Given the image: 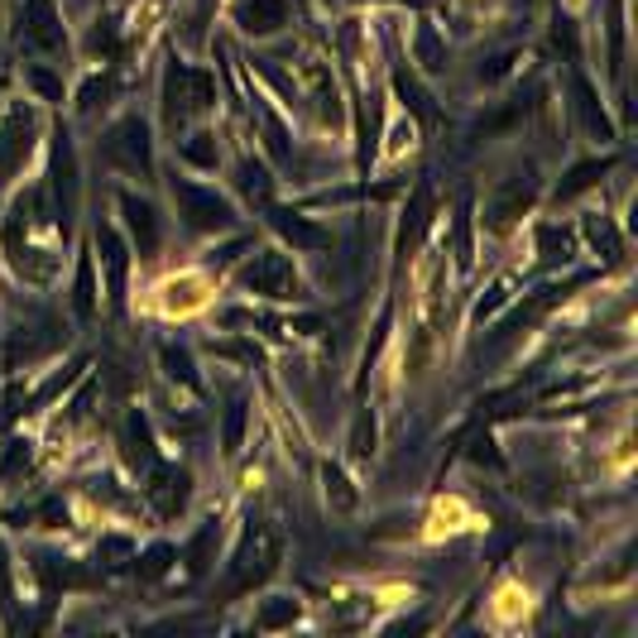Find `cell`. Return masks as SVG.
I'll return each mask as SVG.
<instances>
[{
	"label": "cell",
	"mask_w": 638,
	"mask_h": 638,
	"mask_svg": "<svg viewBox=\"0 0 638 638\" xmlns=\"http://www.w3.org/2000/svg\"><path fill=\"white\" fill-rule=\"evenodd\" d=\"M278 566V538L270 528H254L246 538V548H240L236 566H230V581H226V596H246L254 590Z\"/></svg>",
	"instance_id": "1"
},
{
	"label": "cell",
	"mask_w": 638,
	"mask_h": 638,
	"mask_svg": "<svg viewBox=\"0 0 638 638\" xmlns=\"http://www.w3.org/2000/svg\"><path fill=\"white\" fill-rule=\"evenodd\" d=\"M164 97H168V115H173V121H183L188 111L212 107V77H207V73H188V67L173 63L168 67V83H164Z\"/></svg>",
	"instance_id": "2"
},
{
	"label": "cell",
	"mask_w": 638,
	"mask_h": 638,
	"mask_svg": "<svg viewBox=\"0 0 638 638\" xmlns=\"http://www.w3.org/2000/svg\"><path fill=\"white\" fill-rule=\"evenodd\" d=\"M173 197L183 202V216H188L192 230H222V226H230V202H222L216 192L192 188V183H178Z\"/></svg>",
	"instance_id": "3"
},
{
	"label": "cell",
	"mask_w": 638,
	"mask_h": 638,
	"mask_svg": "<svg viewBox=\"0 0 638 638\" xmlns=\"http://www.w3.org/2000/svg\"><path fill=\"white\" fill-rule=\"evenodd\" d=\"M107 154L111 164H121L125 173H139V178H149V135L139 121H121L107 139Z\"/></svg>",
	"instance_id": "4"
},
{
	"label": "cell",
	"mask_w": 638,
	"mask_h": 638,
	"mask_svg": "<svg viewBox=\"0 0 638 638\" xmlns=\"http://www.w3.org/2000/svg\"><path fill=\"white\" fill-rule=\"evenodd\" d=\"M246 284L264 298H298V274L284 254H260L246 270Z\"/></svg>",
	"instance_id": "5"
},
{
	"label": "cell",
	"mask_w": 638,
	"mask_h": 638,
	"mask_svg": "<svg viewBox=\"0 0 638 638\" xmlns=\"http://www.w3.org/2000/svg\"><path fill=\"white\" fill-rule=\"evenodd\" d=\"M25 39L34 43V49H43V53L63 49V25H58V15H53L49 0H29V10H25Z\"/></svg>",
	"instance_id": "6"
},
{
	"label": "cell",
	"mask_w": 638,
	"mask_h": 638,
	"mask_svg": "<svg viewBox=\"0 0 638 638\" xmlns=\"http://www.w3.org/2000/svg\"><path fill=\"white\" fill-rule=\"evenodd\" d=\"M29 135H34V121L25 111H10L5 125H0V168H15L20 159L29 154Z\"/></svg>",
	"instance_id": "7"
},
{
	"label": "cell",
	"mask_w": 638,
	"mask_h": 638,
	"mask_svg": "<svg viewBox=\"0 0 638 638\" xmlns=\"http://www.w3.org/2000/svg\"><path fill=\"white\" fill-rule=\"evenodd\" d=\"M149 500L164 518H173L183 504H188V475L183 471H154V480H149Z\"/></svg>",
	"instance_id": "8"
},
{
	"label": "cell",
	"mask_w": 638,
	"mask_h": 638,
	"mask_svg": "<svg viewBox=\"0 0 638 638\" xmlns=\"http://www.w3.org/2000/svg\"><path fill=\"white\" fill-rule=\"evenodd\" d=\"M240 25L250 34H274L278 25H288V5L284 0H246L240 5Z\"/></svg>",
	"instance_id": "9"
},
{
	"label": "cell",
	"mask_w": 638,
	"mask_h": 638,
	"mask_svg": "<svg viewBox=\"0 0 638 638\" xmlns=\"http://www.w3.org/2000/svg\"><path fill=\"white\" fill-rule=\"evenodd\" d=\"M125 216H130V226H135L139 260H154V250H159V222H154V207H149V202H135V197H125Z\"/></svg>",
	"instance_id": "10"
},
{
	"label": "cell",
	"mask_w": 638,
	"mask_h": 638,
	"mask_svg": "<svg viewBox=\"0 0 638 638\" xmlns=\"http://www.w3.org/2000/svg\"><path fill=\"white\" fill-rule=\"evenodd\" d=\"M101 250H107V270H111V298L121 303V288H125V246L111 226H101Z\"/></svg>",
	"instance_id": "11"
},
{
	"label": "cell",
	"mask_w": 638,
	"mask_h": 638,
	"mask_svg": "<svg viewBox=\"0 0 638 638\" xmlns=\"http://www.w3.org/2000/svg\"><path fill=\"white\" fill-rule=\"evenodd\" d=\"M125 451H130V461H149V427L139 413L125 417Z\"/></svg>",
	"instance_id": "12"
},
{
	"label": "cell",
	"mask_w": 638,
	"mask_h": 638,
	"mask_svg": "<svg viewBox=\"0 0 638 638\" xmlns=\"http://www.w3.org/2000/svg\"><path fill=\"white\" fill-rule=\"evenodd\" d=\"M590 240H596V246H605V260H620V236H614V226L605 222V216H600V222H590Z\"/></svg>",
	"instance_id": "13"
},
{
	"label": "cell",
	"mask_w": 638,
	"mask_h": 638,
	"mask_svg": "<svg viewBox=\"0 0 638 638\" xmlns=\"http://www.w3.org/2000/svg\"><path fill=\"white\" fill-rule=\"evenodd\" d=\"M327 495H336V509H351L355 495L346 490V475L341 471H327Z\"/></svg>",
	"instance_id": "14"
},
{
	"label": "cell",
	"mask_w": 638,
	"mask_h": 638,
	"mask_svg": "<svg viewBox=\"0 0 638 638\" xmlns=\"http://www.w3.org/2000/svg\"><path fill=\"white\" fill-rule=\"evenodd\" d=\"M97 308V293H91V264H83V278H77V312Z\"/></svg>",
	"instance_id": "15"
},
{
	"label": "cell",
	"mask_w": 638,
	"mask_h": 638,
	"mask_svg": "<svg viewBox=\"0 0 638 638\" xmlns=\"http://www.w3.org/2000/svg\"><path fill=\"white\" fill-rule=\"evenodd\" d=\"M0 605L10 610V566H5V552H0Z\"/></svg>",
	"instance_id": "16"
}]
</instances>
